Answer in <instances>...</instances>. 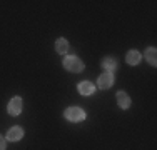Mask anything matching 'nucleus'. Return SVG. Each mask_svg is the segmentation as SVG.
I'll use <instances>...</instances> for the list:
<instances>
[{
    "label": "nucleus",
    "mask_w": 157,
    "mask_h": 150,
    "mask_svg": "<svg viewBox=\"0 0 157 150\" xmlns=\"http://www.w3.org/2000/svg\"><path fill=\"white\" fill-rule=\"evenodd\" d=\"M63 117H65L69 122H74V123H77V122H82V120H85V112L82 110L80 107H69L65 112H63Z\"/></svg>",
    "instance_id": "1"
},
{
    "label": "nucleus",
    "mask_w": 157,
    "mask_h": 150,
    "mask_svg": "<svg viewBox=\"0 0 157 150\" xmlns=\"http://www.w3.org/2000/svg\"><path fill=\"white\" fill-rule=\"evenodd\" d=\"M63 67H65V70H69V72H82L84 70V62H82L78 57H65L63 58Z\"/></svg>",
    "instance_id": "2"
},
{
    "label": "nucleus",
    "mask_w": 157,
    "mask_h": 150,
    "mask_svg": "<svg viewBox=\"0 0 157 150\" xmlns=\"http://www.w3.org/2000/svg\"><path fill=\"white\" fill-rule=\"evenodd\" d=\"M97 84H99V88H102V90L110 88L112 85H114V73H110V72H104V73L99 77Z\"/></svg>",
    "instance_id": "3"
},
{
    "label": "nucleus",
    "mask_w": 157,
    "mask_h": 150,
    "mask_svg": "<svg viewBox=\"0 0 157 150\" xmlns=\"http://www.w3.org/2000/svg\"><path fill=\"white\" fill-rule=\"evenodd\" d=\"M7 112L13 117H17L18 114L22 112V99L20 97H13L12 100L9 102V107H7Z\"/></svg>",
    "instance_id": "4"
},
{
    "label": "nucleus",
    "mask_w": 157,
    "mask_h": 150,
    "mask_svg": "<svg viewBox=\"0 0 157 150\" xmlns=\"http://www.w3.org/2000/svg\"><path fill=\"white\" fill-rule=\"evenodd\" d=\"M77 90H78V93H80V95L89 97V95H94V92H95V85L92 84V82L84 80V82H80V84L77 85Z\"/></svg>",
    "instance_id": "5"
},
{
    "label": "nucleus",
    "mask_w": 157,
    "mask_h": 150,
    "mask_svg": "<svg viewBox=\"0 0 157 150\" xmlns=\"http://www.w3.org/2000/svg\"><path fill=\"white\" fill-rule=\"evenodd\" d=\"M100 65H102V69L105 70V72H114L115 69H117V60L114 57H104L102 62H100Z\"/></svg>",
    "instance_id": "6"
},
{
    "label": "nucleus",
    "mask_w": 157,
    "mask_h": 150,
    "mask_svg": "<svg viewBox=\"0 0 157 150\" xmlns=\"http://www.w3.org/2000/svg\"><path fill=\"white\" fill-rule=\"evenodd\" d=\"M22 137H24V130L20 127H13V129H10L7 132V140H10V142H18Z\"/></svg>",
    "instance_id": "7"
},
{
    "label": "nucleus",
    "mask_w": 157,
    "mask_h": 150,
    "mask_svg": "<svg viewBox=\"0 0 157 150\" xmlns=\"http://www.w3.org/2000/svg\"><path fill=\"white\" fill-rule=\"evenodd\" d=\"M140 54L137 50H129L127 52V55H125V62L129 63V65H137V63L140 62Z\"/></svg>",
    "instance_id": "8"
},
{
    "label": "nucleus",
    "mask_w": 157,
    "mask_h": 150,
    "mask_svg": "<svg viewBox=\"0 0 157 150\" xmlns=\"http://www.w3.org/2000/svg\"><path fill=\"white\" fill-rule=\"evenodd\" d=\"M117 103H119V107L121 108H129L130 107V99H129V95H127L125 92H117Z\"/></svg>",
    "instance_id": "9"
},
{
    "label": "nucleus",
    "mask_w": 157,
    "mask_h": 150,
    "mask_svg": "<svg viewBox=\"0 0 157 150\" xmlns=\"http://www.w3.org/2000/svg\"><path fill=\"white\" fill-rule=\"evenodd\" d=\"M55 50H57V54L65 55L67 50H69V42H67V39H57V42H55Z\"/></svg>",
    "instance_id": "10"
},
{
    "label": "nucleus",
    "mask_w": 157,
    "mask_h": 150,
    "mask_svg": "<svg viewBox=\"0 0 157 150\" xmlns=\"http://www.w3.org/2000/svg\"><path fill=\"white\" fill-rule=\"evenodd\" d=\"M145 58H147V62L151 63V65H157V50L154 47H151V48H147L145 50Z\"/></svg>",
    "instance_id": "11"
},
{
    "label": "nucleus",
    "mask_w": 157,
    "mask_h": 150,
    "mask_svg": "<svg viewBox=\"0 0 157 150\" xmlns=\"http://www.w3.org/2000/svg\"><path fill=\"white\" fill-rule=\"evenodd\" d=\"M5 147H7V142H5V138L0 135V150H5Z\"/></svg>",
    "instance_id": "12"
}]
</instances>
